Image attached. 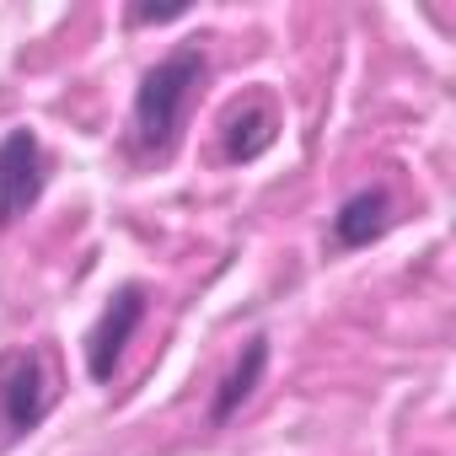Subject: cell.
I'll return each mask as SVG.
<instances>
[{
  "label": "cell",
  "instance_id": "6da1fadb",
  "mask_svg": "<svg viewBox=\"0 0 456 456\" xmlns=\"http://www.w3.org/2000/svg\"><path fill=\"white\" fill-rule=\"evenodd\" d=\"M204 76H209V54L199 44L172 49L167 60H156L140 76L134 108H129V151L140 161H172V151L183 145L188 108H193Z\"/></svg>",
  "mask_w": 456,
  "mask_h": 456
},
{
  "label": "cell",
  "instance_id": "7a4b0ae2",
  "mask_svg": "<svg viewBox=\"0 0 456 456\" xmlns=\"http://www.w3.org/2000/svg\"><path fill=\"white\" fill-rule=\"evenodd\" d=\"M54 408V376L38 349L0 354V451L33 435Z\"/></svg>",
  "mask_w": 456,
  "mask_h": 456
},
{
  "label": "cell",
  "instance_id": "3957f363",
  "mask_svg": "<svg viewBox=\"0 0 456 456\" xmlns=\"http://www.w3.org/2000/svg\"><path fill=\"white\" fill-rule=\"evenodd\" d=\"M49 188V156L33 129H6L0 134V232L17 225Z\"/></svg>",
  "mask_w": 456,
  "mask_h": 456
},
{
  "label": "cell",
  "instance_id": "277c9868",
  "mask_svg": "<svg viewBox=\"0 0 456 456\" xmlns=\"http://www.w3.org/2000/svg\"><path fill=\"white\" fill-rule=\"evenodd\" d=\"M145 306H151V301H145V285H118L113 301L97 312V322H92V333H86V376H92V381H113V370H118L129 338H134L140 322H145Z\"/></svg>",
  "mask_w": 456,
  "mask_h": 456
},
{
  "label": "cell",
  "instance_id": "5b68a950",
  "mask_svg": "<svg viewBox=\"0 0 456 456\" xmlns=\"http://www.w3.org/2000/svg\"><path fill=\"white\" fill-rule=\"evenodd\" d=\"M392 232V193L376 188H354L338 209H333V248L338 253H360L370 242H381Z\"/></svg>",
  "mask_w": 456,
  "mask_h": 456
},
{
  "label": "cell",
  "instance_id": "8992f818",
  "mask_svg": "<svg viewBox=\"0 0 456 456\" xmlns=\"http://www.w3.org/2000/svg\"><path fill=\"white\" fill-rule=\"evenodd\" d=\"M264 370H269V338L253 333V338L242 344V354L232 360V370L220 376L215 397H209V429H225V424H232V419L253 403V392L264 387Z\"/></svg>",
  "mask_w": 456,
  "mask_h": 456
},
{
  "label": "cell",
  "instance_id": "52a82bcc",
  "mask_svg": "<svg viewBox=\"0 0 456 456\" xmlns=\"http://www.w3.org/2000/svg\"><path fill=\"white\" fill-rule=\"evenodd\" d=\"M274 140H280V118H274V108H269V102H242L237 113H225L220 156H225V161H237V167H248V161H258Z\"/></svg>",
  "mask_w": 456,
  "mask_h": 456
},
{
  "label": "cell",
  "instance_id": "ba28073f",
  "mask_svg": "<svg viewBox=\"0 0 456 456\" xmlns=\"http://www.w3.org/2000/svg\"><path fill=\"white\" fill-rule=\"evenodd\" d=\"M183 12H188V6H134L129 22H134V28H140V22H177Z\"/></svg>",
  "mask_w": 456,
  "mask_h": 456
}]
</instances>
